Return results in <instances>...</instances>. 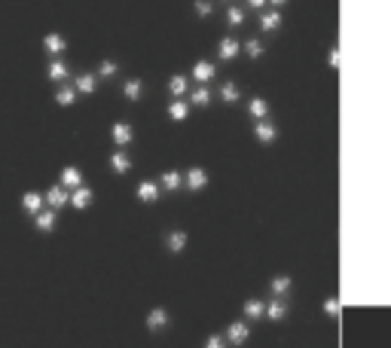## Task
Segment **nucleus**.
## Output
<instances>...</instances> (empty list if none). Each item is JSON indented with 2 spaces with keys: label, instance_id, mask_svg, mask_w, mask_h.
<instances>
[{
  "label": "nucleus",
  "instance_id": "obj_1",
  "mask_svg": "<svg viewBox=\"0 0 391 348\" xmlns=\"http://www.w3.org/2000/svg\"><path fill=\"white\" fill-rule=\"evenodd\" d=\"M248 336H251L248 321H233V324H229V327L224 330L226 345H244V342H248Z\"/></svg>",
  "mask_w": 391,
  "mask_h": 348
},
{
  "label": "nucleus",
  "instance_id": "obj_2",
  "mask_svg": "<svg viewBox=\"0 0 391 348\" xmlns=\"http://www.w3.org/2000/svg\"><path fill=\"white\" fill-rule=\"evenodd\" d=\"M183 187H187L190 192L205 190V187H208V172H205V168H199V165L187 168V174H183Z\"/></svg>",
  "mask_w": 391,
  "mask_h": 348
},
{
  "label": "nucleus",
  "instance_id": "obj_3",
  "mask_svg": "<svg viewBox=\"0 0 391 348\" xmlns=\"http://www.w3.org/2000/svg\"><path fill=\"white\" fill-rule=\"evenodd\" d=\"M214 76H217V67H214L208 58H199L196 67H193V83L196 86H208Z\"/></svg>",
  "mask_w": 391,
  "mask_h": 348
},
{
  "label": "nucleus",
  "instance_id": "obj_4",
  "mask_svg": "<svg viewBox=\"0 0 391 348\" xmlns=\"http://www.w3.org/2000/svg\"><path fill=\"white\" fill-rule=\"evenodd\" d=\"M110 141L122 150V147H128L135 141V129L128 126V122H113V126H110Z\"/></svg>",
  "mask_w": 391,
  "mask_h": 348
},
{
  "label": "nucleus",
  "instance_id": "obj_5",
  "mask_svg": "<svg viewBox=\"0 0 391 348\" xmlns=\"http://www.w3.org/2000/svg\"><path fill=\"white\" fill-rule=\"evenodd\" d=\"M46 208H52V211H61V208H65V205H71V192H67V190H61L58 187V183H56V187H52V190H46Z\"/></svg>",
  "mask_w": 391,
  "mask_h": 348
},
{
  "label": "nucleus",
  "instance_id": "obj_6",
  "mask_svg": "<svg viewBox=\"0 0 391 348\" xmlns=\"http://www.w3.org/2000/svg\"><path fill=\"white\" fill-rule=\"evenodd\" d=\"M58 187L61 190H76V187H83V172L76 165H67V168H61V177H58Z\"/></svg>",
  "mask_w": 391,
  "mask_h": 348
},
{
  "label": "nucleus",
  "instance_id": "obj_7",
  "mask_svg": "<svg viewBox=\"0 0 391 348\" xmlns=\"http://www.w3.org/2000/svg\"><path fill=\"white\" fill-rule=\"evenodd\" d=\"M168 324H172V318H168L165 308H150L147 312V330L150 333H163V330H168Z\"/></svg>",
  "mask_w": 391,
  "mask_h": 348
},
{
  "label": "nucleus",
  "instance_id": "obj_8",
  "mask_svg": "<svg viewBox=\"0 0 391 348\" xmlns=\"http://www.w3.org/2000/svg\"><path fill=\"white\" fill-rule=\"evenodd\" d=\"M159 192H163V190H159L156 181H141V183H138V190H135V196L141 199L144 205H153L159 199Z\"/></svg>",
  "mask_w": 391,
  "mask_h": 348
},
{
  "label": "nucleus",
  "instance_id": "obj_9",
  "mask_svg": "<svg viewBox=\"0 0 391 348\" xmlns=\"http://www.w3.org/2000/svg\"><path fill=\"white\" fill-rule=\"evenodd\" d=\"M239 52H242V43L235 40L233 34L224 37V40H220V46H217V58H220V61H233L235 56H239Z\"/></svg>",
  "mask_w": 391,
  "mask_h": 348
},
{
  "label": "nucleus",
  "instance_id": "obj_10",
  "mask_svg": "<svg viewBox=\"0 0 391 348\" xmlns=\"http://www.w3.org/2000/svg\"><path fill=\"white\" fill-rule=\"evenodd\" d=\"M43 49H46V56L61 58V52L67 49V40H65L61 34H46V37H43Z\"/></svg>",
  "mask_w": 391,
  "mask_h": 348
},
{
  "label": "nucleus",
  "instance_id": "obj_11",
  "mask_svg": "<svg viewBox=\"0 0 391 348\" xmlns=\"http://www.w3.org/2000/svg\"><path fill=\"white\" fill-rule=\"evenodd\" d=\"M22 208H25V214H31V217H34V214H40L43 208H46V199L40 196V192H25V196H22Z\"/></svg>",
  "mask_w": 391,
  "mask_h": 348
},
{
  "label": "nucleus",
  "instance_id": "obj_12",
  "mask_svg": "<svg viewBox=\"0 0 391 348\" xmlns=\"http://www.w3.org/2000/svg\"><path fill=\"white\" fill-rule=\"evenodd\" d=\"M92 199H95V192H92L86 183H83V187H76V190L71 192V205L76 208V211H86V208L92 205Z\"/></svg>",
  "mask_w": 391,
  "mask_h": 348
},
{
  "label": "nucleus",
  "instance_id": "obj_13",
  "mask_svg": "<svg viewBox=\"0 0 391 348\" xmlns=\"http://www.w3.org/2000/svg\"><path fill=\"white\" fill-rule=\"evenodd\" d=\"M275 135H278V129H275L269 119L254 122V138H257V144H272V141H275Z\"/></svg>",
  "mask_w": 391,
  "mask_h": 348
},
{
  "label": "nucleus",
  "instance_id": "obj_14",
  "mask_svg": "<svg viewBox=\"0 0 391 348\" xmlns=\"http://www.w3.org/2000/svg\"><path fill=\"white\" fill-rule=\"evenodd\" d=\"M95 89H98V76L95 74H80L74 80V92H76V95H92Z\"/></svg>",
  "mask_w": 391,
  "mask_h": 348
},
{
  "label": "nucleus",
  "instance_id": "obj_15",
  "mask_svg": "<svg viewBox=\"0 0 391 348\" xmlns=\"http://www.w3.org/2000/svg\"><path fill=\"white\" fill-rule=\"evenodd\" d=\"M110 168L117 174H128V172H132V156H128L126 150H113L110 153Z\"/></svg>",
  "mask_w": 391,
  "mask_h": 348
},
{
  "label": "nucleus",
  "instance_id": "obj_16",
  "mask_svg": "<svg viewBox=\"0 0 391 348\" xmlns=\"http://www.w3.org/2000/svg\"><path fill=\"white\" fill-rule=\"evenodd\" d=\"M159 190H165V192H174V190H181L183 187V172H165V174H159Z\"/></svg>",
  "mask_w": 391,
  "mask_h": 348
},
{
  "label": "nucleus",
  "instance_id": "obj_17",
  "mask_svg": "<svg viewBox=\"0 0 391 348\" xmlns=\"http://www.w3.org/2000/svg\"><path fill=\"white\" fill-rule=\"evenodd\" d=\"M56 220H58V214L52 211V208H43L40 214H34V226L40 232H52L56 229Z\"/></svg>",
  "mask_w": 391,
  "mask_h": 348
},
{
  "label": "nucleus",
  "instance_id": "obj_18",
  "mask_svg": "<svg viewBox=\"0 0 391 348\" xmlns=\"http://www.w3.org/2000/svg\"><path fill=\"white\" fill-rule=\"evenodd\" d=\"M165 247H168V254H181L183 247H187V232H183V229H172L165 235Z\"/></svg>",
  "mask_w": 391,
  "mask_h": 348
},
{
  "label": "nucleus",
  "instance_id": "obj_19",
  "mask_svg": "<svg viewBox=\"0 0 391 348\" xmlns=\"http://www.w3.org/2000/svg\"><path fill=\"white\" fill-rule=\"evenodd\" d=\"M288 315V303H285V297H272L269 303H266V318L269 321H281Z\"/></svg>",
  "mask_w": 391,
  "mask_h": 348
},
{
  "label": "nucleus",
  "instance_id": "obj_20",
  "mask_svg": "<svg viewBox=\"0 0 391 348\" xmlns=\"http://www.w3.org/2000/svg\"><path fill=\"white\" fill-rule=\"evenodd\" d=\"M190 107H208L211 104V86H193L190 89Z\"/></svg>",
  "mask_w": 391,
  "mask_h": 348
},
{
  "label": "nucleus",
  "instance_id": "obj_21",
  "mask_svg": "<svg viewBox=\"0 0 391 348\" xmlns=\"http://www.w3.org/2000/svg\"><path fill=\"white\" fill-rule=\"evenodd\" d=\"M260 28H263V34H272L275 28H281V6H275V10L260 15Z\"/></svg>",
  "mask_w": 391,
  "mask_h": 348
},
{
  "label": "nucleus",
  "instance_id": "obj_22",
  "mask_svg": "<svg viewBox=\"0 0 391 348\" xmlns=\"http://www.w3.org/2000/svg\"><path fill=\"white\" fill-rule=\"evenodd\" d=\"M168 92H172V95H174V101H181V98L190 92V80H187V76H183V74H174L172 80H168Z\"/></svg>",
  "mask_w": 391,
  "mask_h": 348
},
{
  "label": "nucleus",
  "instance_id": "obj_23",
  "mask_svg": "<svg viewBox=\"0 0 391 348\" xmlns=\"http://www.w3.org/2000/svg\"><path fill=\"white\" fill-rule=\"evenodd\" d=\"M248 113H251V119L254 122L269 119V101H266V98H254V101L248 104Z\"/></svg>",
  "mask_w": 391,
  "mask_h": 348
},
{
  "label": "nucleus",
  "instance_id": "obj_24",
  "mask_svg": "<svg viewBox=\"0 0 391 348\" xmlns=\"http://www.w3.org/2000/svg\"><path fill=\"white\" fill-rule=\"evenodd\" d=\"M67 76H71V74H67V65H65V61H61V58H52V61H49V80L65 86Z\"/></svg>",
  "mask_w": 391,
  "mask_h": 348
},
{
  "label": "nucleus",
  "instance_id": "obj_25",
  "mask_svg": "<svg viewBox=\"0 0 391 348\" xmlns=\"http://www.w3.org/2000/svg\"><path fill=\"white\" fill-rule=\"evenodd\" d=\"M242 312H244V318L248 321H257V318H263L266 315V303L263 299H248V303L242 306Z\"/></svg>",
  "mask_w": 391,
  "mask_h": 348
},
{
  "label": "nucleus",
  "instance_id": "obj_26",
  "mask_svg": "<svg viewBox=\"0 0 391 348\" xmlns=\"http://www.w3.org/2000/svg\"><path fill=\"white\" fill-rule=\"evenodd\" d=\"M74 101H76V92H74L71 83H65V86H58V89H56V104H61V107H74Z\"/></svg>",
  "mask_w": 391,
  "mask_h": 348
},
{
  "label": "nucleus",
  "instance_id": "obj_27",
  "mask_svg": "<svg viewBox=\"0 0 391 348\" xmlns=\"http://www.w3.org/2000/svg\"><path fill=\"white\" fill-rule=\"evenodd\" d=\"M122 95H126L128 101H138V98L144 95V83L141 80H126L122 83Z\"/></svg>",
  "mask_w": 391,
  "mask_h": 348
},
{
  "label": "nucleus",
  "instance_id": "obj_28",
  "mask_svg": "<svg viewBox=\"0 0 391 348\" xmlns=\"http://www.w3.org/2000/svg\"><path fill=\"white\" fill-rule=\"evenodd\" d=\"M168 116H172L174 122H183L190 116V104L183 101V98H181V101H172V104H168Z\"/></svg>",
  "mask_w": 391,
  "mask_h": 348
},
{
  "label": "nucleus",
  "instance_id": "obj_29",
  "mask_svg": "<svg viewBox=\"0 0 391 348\" xmlns=\"http://www.w3.org/2000/svg\"><path fill=\"white\" fill-rule=\"evenodd\" d=\"M269 290H272V297H285V293L290 290V278L288 275H275L269 281Z\"/></svg>",
  "mask_w": 391,
  "mask_h": 348
},
{
  "label": "nucleus",
  "instance_id": "obj_30",
  "mask_svg": "<svg viewBox=\"0 0 391 348\" xmlns=\"http://www.w3.org/2000/svg\"><path fill=\"white\" fill-rule=\"evenodd\" d=\"M239 98H242V92H239V86H235V83H224V86H220V101L235 104Z\"/></svg>",
  "mask_w": 391,
  "mask_h": 348
},
{
  "label": "nucleus",
  "instance_id": "obj_31",
  "mask_svg": "<svg viewBox=\"0 0 391 348\" xmlns=\"http://www.w3.org/2000/svg\"><path fill=\"white\" fill-rule=\"evenodd\" d=\"M119 74V67H117V61H101V65H98V71H95V76L98 80H110V76H117Z\"/></svg>",
  "mask_w": 391,
  "mask_h": 348
},
{
  "label": "nucleus",
  "instance_id": "obj_32",
  "mask_svg": "<svg viewBox=\"0 0 391 348\" xmlns=\"http://www.w3.org/2000/svg\"><path fill=\"white\" fill-rule=\"evenodd\" d=\"M242 49H244V56H248V58H260V56H263V43H260L257 37H251V40L244 43Z\"/></svg>",
  "mask_w": 391,
  "mask_h": 348
},
{
  "label": "nucleus",
  "instance_id": "obj_33",
  "mask_svg": "<svg viewBox=\"0 0 391 348\" xmlns=\"http://www.w3.org/2000/svg\"><path fill=\"white\" fill-rule=\"evenodd\" d=\"M226 22L233 28H239L242 22H244V10H242V6H229V10H226Z\"/></svg>",
  "mask_w": 391,
  "mask_h": 348
},
{
  "label": "nucleus",
  "instance_id": "obj_34",
  "mask_svg": "<svg viewBox=\"0 0 391 348\" xmlns=\"http://www.w3.org/2000/svg\"><path fill=\"white\" fill-rule=\"evenodd\" d=\"M321 308H324V315H331V318H340V312H342V306H340V299L336 297H327Z\"/></svg>",
  "mask_w": 391,
  "mask_h": 348
},
{
  "label": "nucleus",
  "instance_id": "obj_35",
  "mask_svg": "<svg viewBox=\"0 0 391 348\" xmlns=\"http://www.w3.org/2000/svg\"><path fill=\"white\" fill-rule=\"evenodd\" d=\"M205 348H226L224 333H211L208 339H205Z\"/></svg>",
  "mask_w": 391,
  "mask_h": 348
},
{
  "label": "nucleus",
  "instance_id": "obj_36",
  "mask_svg": "<svg viewBox=\"0 0 391 348\" xmlns=\"http://www.w3.org/2000/svg\"><path fill=\"white\" fill-rule=\"evenodd\" d=\"M327 65H331L333 71H336V67H340V49H336V46H333L331 52H327Z\"/></svg>",
  "mask_w": 391,
  "mask_h": 348
},
{
  "label": "nucleus",
  "instance_id": "obj_37",
  "mask_svg": "<svg viewBox=\"0 0 391 348\" xmlns=\"http://www.w3.org/2000/svg\"><path fill=\"white\" fill-rule=\"evenodd\" d=\"M196 13L202 15V19H205V15H211V3H205V0H199V3H196Z\"/></svg>",
  "mask_w": 391,
  "mask_h": 348
}]
</instances>
